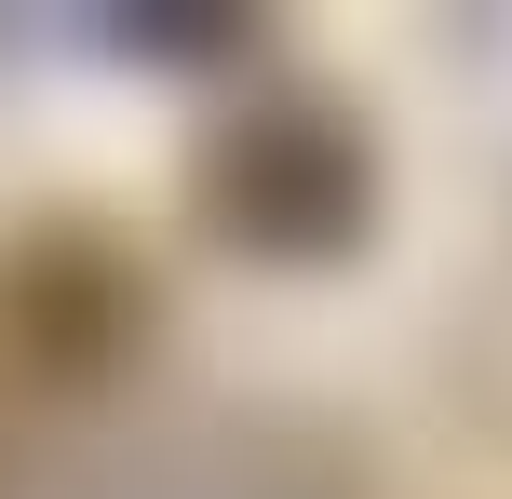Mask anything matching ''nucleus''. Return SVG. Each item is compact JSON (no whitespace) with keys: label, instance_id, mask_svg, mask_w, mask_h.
Instances as JSON below:
<instances>
[{"label":"nucleus","instance_id":"f257e3e1","mask_svg":"<svg viewBox=\"0 0 512 499\" xmlns=\"http://www.w3.org/2000/svg\"><path fill=\"white\" fill-rule=\"evenodd\" d=\"M216 216L256 243H337L364 216V162L324 108H256V122L216 149Z\"/></svg>","mask_w":512,"mask_h":499}]
</instances>
